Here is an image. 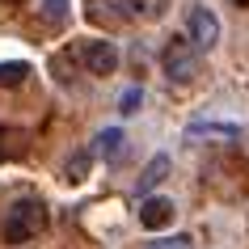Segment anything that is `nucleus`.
Returning <instances> with one entry per match:
<instances>
[{"instance_id":"obj_6","label":"nucleus","mask_w":249,"mask_h":249,"mask_svg":"<svg viewBox=\"0 0 249 249\" xmlns=\"http://www.w3.org/2000/svg\"><path fill=\"white\" fill-rule=\"evenodd\" d=\"M173 215H178V207H173V198H165V195H148L144 203H140V224H144L148 232L169 228Z\"/></svg>"},{"instance_id":"obj_2","label":"nucleus","mask_w":249,"mask_h":249,"mask_svg":"<svg viewBox=\"0 0 249 249\" xmlns=\"http://www.w3.org/2000/svg\"><path fill=\"white\" fill-rule=\"evenodd\" d=\"M160 68H165V76L173 85H190L198 76V51L186 38H169L165 51H160Z\"/></svg>"},{"instance_id":"obj_17","label":"nucleus","mask_w":249,"mask_h":249,"mask_svg":"<svg viewBox=\"0 0 249 249\" xmlns=\"http://www.w3.org/2000/svg\"><path fill=\"white\" fill-rule=\"evenodd\" d=\"M232 4H236V9H249V0H232Z\"/></svg>"},{"instance_id":"obj_12","label":"nucleus","mask_w":249,"mask_h":249,"mask_svg":"<svg viewBox=\"0 0 249 249\" xmlns=\"http://www.w3.org/2000/svg\"><path fill=\"white\" fill-rule=\"evenodd\" d=\"M42 21L64 26V21H68V0H42Z\"/></svg>"},{"instance_id":"obj_3","label":"nucleus","mask_w":249,"mask_h":249,"mask_svg":"<svg viewBox=\"0 0 249 249\" xmlns=\"http://www.w3.org/2000/svg\"><path fill=\"white\" fill-rule=\"evenodd\" d=\"M186 42L195 51H211L220 42V17L211 13L207 4H190V13H186Z\"/></svg>"},{"instance_id":"obj_10","label":"nucleus","mask_w":249,"mask_h":249,"mask_svg":"<svg viewBox=\"0 0 249 249\" xmlns=\"http://www.w3.org/2000/svg\"><path fill=\"white\" fill-rule=\"evenodd\" d=\"M89 169H93V148H76V152L68 157V165H64V182L80 186L89 178Z\"/></svg>"},{"instance_id":"obj_16","label":"nucleus","mask_w":249,"mask_h":249,"mask_svg":"<svg viewBox=\"0 0 249 249\" xmlns=\"http://www.w3.org/2000/svg\"><path fill=\"white\" fill-rule=\"evenodd\" d=\"M165 4H169V0H135V9L144 17H165Z\"/></svg>"},{"instance_id":"obj_5","label":"nucleus","mask_w":249,"mask_h":249,"mask_svg":"<svg viewBox=\"0 0 249 249\" xmlns=\"http://www.w3.org/2000/svg\"><path fill=\"white\" fill-rule=\"evenodd\" d=\"M85 13L97 26H123L135 17V0H85Z\"/></svg>"},{"instance_id":"obj_4","label":"nucleus","mask_w":249,"mask_h":249,"mask_svg":"<svg viewBox=\"0 0 249 249\" xmlns=\"http://www.w3.org/2000/svg\"><path fill=\"white\" fill-rule=\"evenodd\" d=\"M76 59L89 76H110L118 68V47L106 38H85V42H76Z\"/></svg>"},{"instance_id":"obj_1","label":"nucleus","mask_w":249,"mask_h":249,"mask_svg":"<svg viewBox=\"0 0 249 249\" xmlns=\"http://www.w3.org/2000/svg\"><path fill=\"white\" fill-rule=\"evenodd\" d=\"M42 228H47V203H42V198H17L13 207L4 211L0 236H4L9 245H30Z\"/></svg>"},{"instance_id":"obj_11","label":"nucleus","mask_w":249,"mask_h":249,"mask_svg":"<svg viewBox=\"0 0 249 249\" xmlns=\"http://www.w3.org/2000/svg\"><path fill=\"white\" fill-rule=\"evenodd\" d=\"M30 76V64L21 59H9V64H0V89H9V85H21Z\"/></svg>"},{"instance_id":"obj_8","label":"nucleus","mask_w":249,"mask_h":249,"mask_svg":"<svg viewBox=\"0 0 249 249\" xmlns=\"http://www.w3.org/2000/svg\"><path fill=\"white\" fill-rule=\"evenodd\" d=\"M93 157H102L106 165H118V160L127 157V135H123V127H106V131H97V140H93Z\"/></svg>"},{"instance_id":"obj_13","label":"nucleus","mask_w":249,"mask_h":249,"mask_svg":"<svg viewBox=\"0 0 249 249\" xmlns=\"http://www.w3.org/2000/svg\"><path fill=\"white\" fill-rule=\"evenodd\" d=\"M144 249H195V241L186 232H178V236H157V241H148Z\"/></svg>"},{"instance_id":"obj_7","label":"nucleus","mask_w":249,"mask_h":249,"mask_svg":"<svg viewBox=\"0 0 249 249\" xmlns=\"http://www.w3.org/2000/svg\"><path fill=\"white\" fill-rule=\"evenodd\" d=\"M186 140H224V144H236L241 140V127L236 123H211V118H195L186 127Z\"/></svg>"},{"instance_id":"obj_9","label":"nucleus","mask_w":249,"mask_h":249,"mask_svg":"<svg viewBox=\"0 0 249 249\" xmlns=\"http://www.w3.org/2000/svg\"><path fill=\"white\" fill-rule=\"evenodd\" d=\"M165 178H169V157H165V152H157V157L148 160L144 165V173H140V182H135V190H140V195H152V190H157L160 182H165Z\"/></svg>"},{"instance_id":"obj_14","label":"nucleus","mask_w":249,"mask_h":249,"mask_svg":"<svg viewBox=\"0 0 249 249\" xmlns=\"http://www.w3.org/2000/svg\"><path fill=\"white\" fill-rule=\"evenodd\" d=\"M140 106H144V89H140V85H131V89L118 97V110H123V114H135Z\"/></svg>"},{"instance_id":"obj_15","label":"nucleus","mask_w":249,"mask_h":249,"mask_svg":"<svg viewBox=\"0 0 249 249\" xmlns=\"http://www.w3.org/2000/svg\"><path fill=\"white\" fill-rule=\"evenodd\" d=\"M21 140V131H13V127H0V160H9V157H17L9 144H17Z\"/></svg>"}]
</instances>
